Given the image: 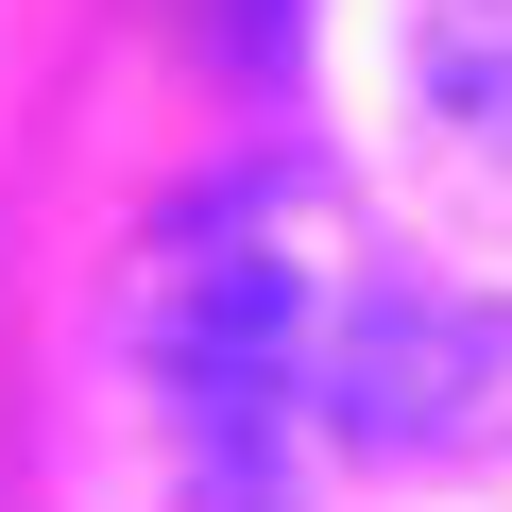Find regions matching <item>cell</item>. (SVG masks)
<instances>
[{
	"mask_svg": "<svg viewBox=\"0 0 512 512\" xmlns=\"http://www.w3.org/2000/svg\"><path fill=\"white\" fill-rule=\"evenodd\" d=\"M325 222L291 188H205L137 274V376L205 512H291L325 427Z\"/></svg>",
	"mask_w": 512,
	"mask_h": 512,
	"instance_id": "cell-1",
	"label": "cell"
}]
</instances>
